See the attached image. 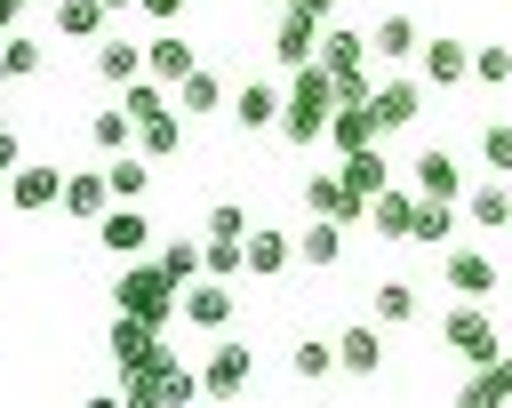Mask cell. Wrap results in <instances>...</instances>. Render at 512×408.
I'll list each match as a JSON object with an SVG mask.
<instances>
[{"label":"cell","mask_w":512,"mask_h":408,"mask_svg":"<svg viewBox=\"0 0 512 408\" xmlns=\"http://www.w3.org/2000/svg\"><path fill=\"white\" fill-rule=\"evenodd\" d=\"M368 200L344 184V176H304V216H336V224H352Z\"/></svg>","instance_id":"d6986e66"},{"label":"cell","mask_w":512,"mask_h":408,"mask_svg":"<svg viewBox=\"0 0 512 408\" xmlns=\"http://www.w3.org/2000/svg\"><path fill=\"white\" fill-rule=\"evenodd\" d=\"M416 208H424V192H416V184H384V192L368 200V216H376V232H384V240H408V232H416Z\"/></svg>","instance_id":"2e32d148"},{"label":"cell","mask_w":512,"mask_h":408,"mask_svg":"<svg viewBox=\"0 0 512 408\" xmlns=\"http://www.w3.org/2000/svg\"><path fill=\"white\" fill-rule=\"evenodd\" d=\"M200 256H208V280H240L248 272V240H200Z\"/></svg>","instance_id":"8d00e7d4"},{"label":"cell","mask_w":512,"mask_h":408,"mask_svg":"<svg viewBox=\"0 0 512 408\" xmlns=\"http://www.w3.org/2000/svg\"><path fill=\"white\" fill-rule=\"evenodd\" d=\"M0 168H8V176L24 168V144H16V128H0Z\"/></svg>","instance_id":"b9f144b4"},{"label":"cell","mask_w":512,"mask_h":408,"mask_svg":"<svg viewBox=\"0 0 512 408\" xmlns=\"http://www.w3.org/2000/svg\"><path fill=\"white\" fill-rule=\"evenodd\" d=\"M360 200H376L384 184H392V160H384V144H360V152H344V168H336Z\"/></svg>","instance_id":"d4e9b609"},{"label":"cell","mask_w":512,"mask_h":408,"mask_svg":"<svg viewBox=\"0 0 512 408\" xmlns=\"http://www.w3.org/2000/svg\"><path fill=\"white\" fill-rule=\"evenodd\" d=\"M88 408H128V400H120V392H96V400H88Z\"/></svg>","instance_id":"bcb514c9"},{"label":"cell","mask_w":512,"mask_h":408,"mask_svg":"<svg viewBox=\"0 0 512 408\" xmlns=\"http://www.w3.org/2000/svg\"><path fill=\"white\" fill-rule=\"evenodd\" d=\"M144 72H152V80H168V88H176V80H184V72H200V56H192V48H184V32H152V40H144Z\"/></svg>","instance_id":"603a6c76"},{"label":"cell","mask_w":512,"mask_h":408,"mask_svg":"<svg viewBox=\"0 0 512 408\" xmlns=\"http://www.w3.org/2000/svg\"><path fill=\"white\" fill-rule=\"evenodd\" d=\"M0 40H8V32H0ZM0 80H8V72H0Z\"/></svg>","instance_id":"f907efd6"},{"label":"cell","mask_w":512,"mask_h":408,"mask_svg":"<svg viewBox=\"0 0 512 408\" xmlns=\"http://www.w3.org/2000/svg\"><path fill=\"white\" fill-rule=\"evenodd\" d=\"M368 112H376V128H384V136H392V128H408V120L424 112V80H376Z\"/></svg>","instance_id":"5bb4252c"},{"label":"cell","mask_w":512,"mask_h":408,"mask_svg":"<svg viewBox=\"0 0 512 408\" xmlns=\"http://www.w3.org/2000/svg\"><path fill=\"white\" fill-rule=\"evenodd\" d=\"M136 8H152V16H160V24H176V16H184V8H192V0H136Z\"/></svg>","instance_id":"7bdbcfd3"},{"label":"cell","mask_w":512,"mask_h":408,"mask_svg":"<svg viewBox=\"0 0 512 408\" xmlns=\"http://www.w3.org/2000/svg\"><path fill=\"white\" fill-rule=\"evenodd\" d=\"M184 320L208 328V336H224V328H232V280H208V272H200V280L184 288Z\"/></svg>","instance_id":"7c38bea8"},{"label":"cell","mask_w":512,"mask_h":408,"mask_svg":"<svg viewBox=\"0 0 512 408\" xmlns=\"http://www.w3.org/2000/svg\"><path fill=\"white\" fill-rule=\"evenodd\" d=\"M408 184H416L424 200H464V192H472V184H464V160L440 152V144H424V152L408 160Z\"/></svg>","instance_id":"9c48e42d"},{"label":"cell","mask_w":512,"mask_h":408,"mask_svg":"<svg viewBox=\"0 0 512 408\" xmlns=\"http://www.w3.org/2000/svg\"><path fill=\"white\" fill-rule=\"evenodd\" d=\"M320 16L312 8H280V24H272V64L280 72H304V64H320Z\"/></svg>","instance_id":"5b68a950"},{"label":"cell","mask_w":512,"mask_h":408,"mask_svg":"<svg viewBox=\"0 0 512 408\" xmlns=\"http://www.w3.org/2000/svg\"><path fill=\"white\" fill-rule=\"evenodd\" d=\"M336 256H344V224H336V216H312V224L296 232V264H312V272H328Z\"/></svg>","instance_id":"484cf974"},{"label":"cell","mask_w":512,"mask_h":408,"mask_svg":"<svg viewBox=\"0 0 512 408\" xmlns=\"http://www.w3.org/2000/svg\"><path fill=\"white\" fill-rule=\"evenodd\" d=\"M104 208H112L104 168H72V176H64V216H72V224H104Z\"/></svg>","instance_id":"9a60e30c"},{"label":"cell","mask_w":512,"mask_h":408,"mask_svg":"<svg viewBox=\"0 0 512 408\" xmlns=\"http://www.w3.org/2000/svg\"><path fill=\"white\" fill-rule=\"evenodd\" d=\"M0 192H8V168H0Z\"/></svg>","instance_id":"681fc988"},{"label":"cell","mask_w":512,"mask_h":408,"mask_svg":"<svg viewBox=\"0 0 512 408\" xmlns=\"http://www.w3.org/2000/svg\"><path fill=\"white\" fill-rule=\"evenodd\" d=\"M120 400L128 408H176L168 400V376H120Z\"/></svg>","instance_id":"ab89813d"},{"label":"cell","mask_w":512,"mask_h":408,"mask_svg":"<svg viewBox=\"0 0 512 408\" xmlns=\"http://www.w3.org/2000/svg\"><path fill=\"white\" fill-rule=\"evenodd\" d=\"M376 368H384V320L336 328V376H376Z\"/></svg>","instance_id":"30bf717a"},{"label":"cell","mask_w":512,"mask_h":408,"mask_svg":"<svg viewBox=\"0 0 512 408\" xmlns=\"http://www.w3.org/2000/svg\"><path fill=\"white\" fill-rule=\"evenodd\" d=\"M160 272H168L176 288H192V280L208 272V256H200V240H168V248H160Z\"/></svg>","instance_id":"d590c367"},{"label":"cell","mask_w":512,"mask_h":408,"mask_svg":"<svg viewBox=\"0 0 512 408\" xmlns=\"http://www.w3.org/2000/svg\"><path fill=\"white\" fill-rule=\"evenodd\" d=\"M280 104H288V88H272V80H248V88L232 96V128H248V136L280 128Z\"/></svg>","instance_id":"4fadbf2b"},{"label":"cell","mask_w":512,"mask_h":408,"mask_svg":"<svg viewBox=\"0 0 512 408\" xmlns=\"http://www.w3.org/2000/svg\"><path fill=\"white\" fill-rule=\"evenodd\" d=\"M504 400H512V352H496L488 368H472L456 384V408H504Z\"/></svg>","instance_id":"e0dca14e"},{"label":"cell","mask_w":512,"mask_h":408,"mask_svg":"<svg viewBox=\"0 0 512 408\" xmlns=\"http://www.w3.org/2000/svg\"><path fill=\"white\" fill-rule=\"evenodd\" d=\"M248 376H256V344H248V336H216V352L200 360L208 400H240V392H248Z\"/></svg>","instance_id":"277c9868"},{"label":"cell","mask_w":512,"mask_h":408,"mask_svg":"<svg viewBox=\"0 0 512 408\" xmlns=\"http://www.w3.org/2000/svg\"><path fill=\"white\" fill-rule=\"evenodd\" d=\"M440 280H448L456 296H496V288H504V264H496L488 248H440Z\"/></svg>","instance_id":"ba28073f"},{"label":"cell","mask_w":512,"mask_h":408,"mask_svg":"<svg viewBox=\"0 0 512 408\" xmlns=\"http://www.w3.org/2000/svg\"><path fill=\"white\" fill-rule=\"evenodd\" d=\"M416 72H424V88H464V80H472V48L440 32V40L416 48Z\"/></svg>","instance_id":"8fae6325"},{"label":"cell","mask_w":512,"mask_h":408,"mask_svg":"<svg viewBox=\"0 0 512 408\" xmlns=\"http://www.w3.org/2000/svg\"><path fill=\"white\" fill-rule=\"evenodd\" d=\"M112 304H120V312H136V320H152V328H168V320L184 312V288L160 272V256H152V264H136V256H128V264H120V280H112Z\"/></svg>","instance_id":"7a4b0ae2"},{"label":"cell","mask_w":512,"mask_h":408,"mask_svg":"<svg viewBox=\"0 0 512 408\" xmlns=\"http://www.w3.org/2000/svg\"><path fill=\"white\" fill-rule=\"evenodd\" d=\"M288 264H296V232L256 224V232H248V280H280Z\"/></svg>","instance_id":"ffe728a7"},{"label":"cell","mask_w":512,"mask_h":408,"mask_svg":"<svg viewBox=\"0 0 512 408\" xmlns=\"http://www.w3.org/2000/svg\"><path fill=\"white\" fill-rule=\"evenodd\" d=\"M56 32L80 40V48H96V40L112 32V8H104V0H56Z\"/></svg>","instance_id":"cb8c5ba5"},{"label":"cell","mask_w":512,"mask_h":408,"mask_svg":"<svg viewBox=\"0 0 512 408\" xmlns=\"http://www.w3.org/2000/svg\"><path fill=\"white\" fill-rule=\"evenodd\" d=\"M88 64H96V80H104V88H128V80H144V48H136V40H120V32H104Z\"/></svg>","instance_id":"ac0fdd59"},{"label":"cell","mask_w":512,"mask_h":408,"mask_svg":"<svg viewBox=\"0 0 512 408\" xmlns=\"http://www.w3.org/2000/svg\"><path fill=\"white\" fill-rule=\"evenodd\" d=\"M368 320H384V328H408V320H416V288H408V280H376V296H368Z\"/></svg>","instance_id":"f546056e"},{"label":"cell","mask_w":512,"mask_h":408,"mask_svg":"<svg viewBox=\"0 0 512 408\" xmlns=\"http://www.w3.org/2000/svg\"><path fill=\"white\" fill-rule=\"evenodd\" d=\"M216 104H224V80H216V72H184V80H176V112H184V120H192V112H216Z\"/></svg>","instance_id":"836d02e7"},{"label":"cell","mask_w":512,"mask_h":408,"mask_svg":"<svg viewBox=\"0 0 512 408\" xmlns=\"http://www.w3.org/2000/svg\"><path fill=\"white\" fill-rule=\"evenodd\" d=\"M288 368H296L304 384L336 376V336H296V344H288Z\"/></svg>","instance_id":"4dcf8cb0"},{"label":"cell","mask_w":512,"mask_h":408,"mask_svg":"<svg viewBox=\"0 0 512 408\" xmlns=\"http://www.w3.org/2000/svg\"><path fill=\"white\" fill-rule=\"evenodd\" d=\"M416 48H424L416 16H400V8H392V16H376V32H368V56H376V64H400V56H416Z\"/></svg>","instance_id":"7402d4cb"},{"label":"cell","mask_w":512,"mask_h":408,"mask_svg":"<svg viewBox=\"0 0 512 408\" xmlns=\"http://www.w3.org/2000/svg\"><path fill=\"white\" fill-rule=\"evenodd\" d=\"M464 224H472V232H504V224H512V184H504V176L472 184V192H464Z\"/></svg>","instance_id":"44dd1931"},{"label":"cell","mask_w":512,"mask_h":408,"mask_svg":"<svg viewBox=\"0 0 512 408\" xmlns=\"http://www.w3.org/2000/svg\"><path fill=\"white\" fill-rule=\"evenodd\" d=\"M480 168L488 176H512V120H488L480 128Z\"/></svg>","instance_id":"74e56055"},{"label":"cell","mask_w":512,"mask_h":408,"mask_svg":"<svg viewBox=\"0 0 512 408\" xmlns=\"http://www.w3.org/2000/svg\"><path fill=\"white\" fill-rule=\"evenodd\" d=\"M248 232H256V224H248L240 200H216V208H208V240H248Z\"/></svg>","instance_id":"f35d334b"},{"label":"cell","mask_w":512,"mask_h":408,"mask_svg":"<svg viewBox=\"0 0 512 408\" xmlns=\"http://www.w3.org/2000/svg\"><path fill=\"white\" fill-rule=\"evenodd\" d=\"M96 240H104V256H112V264L144 256V248H152V216H144V200H112V208H104V224H96Z\"/></svg>","instance_id":"52a82bcc"},{"label":"cell","mask_w":512,"mask_h":408,"mask_svg":"<svg viewBox=\"0 0 512 408\" xmlns=\"http://www.w3.org/2000/svg\"><path fill=\"white\" fill-rule=\"evenodd\" d=\"M88 144H96V152H136V120L112 104V112H96V120H88Z\"/></svg>","instance_id":"e575fe53"},{"label":"cell","mask_w":512,"mask_h":408,"mask_svg":"<svg viewBox=\"0 0 512 408\" xmlns=\"http://www.w3.org/2000/svg\"><path fill=\"white\" fill-rule=\"evenodd\" d=\"M104 184H112V200H144L152 192V160L144 152H112L104 160Z\"/></svg>","instance_id":"83f0119b"},{"label":"cell","mask_w":512,"mask_h":408,"mask_svg":"<svg viewBox=\"0 0 512 408\" xmlns=\"http://www.w3.org/2000/svg\"><path fill=\"white\" fill-rule=\"evenodd\" d=\"M0 128H8V80H0Z\"/></svg>","instance_id":"c3c4849f"},{"label":"cell","mask_w":512,"mask_h":408,"mask_svg":"<svg viewBox=\"0 0 512 408\" xmlns=\"http://www.w3.org/2000/svg\"><path fill=\"white\" fill-rule=\"evenodd\" d=\"M440 344L464 360V368H488L504 344H496V320H488V304L472 296V304H456V312H440Z\"/></svg>","instance_id":"3957f363"},{"label":"cell","mask_w":512,"mask_h":408,"mask_svg":"<svg viewBox=\"0 0 512 408\" xmlns=\"http://www.w3.org/2000/svg\"><path fill=\"white\" fill-rule=\"evenodd\" d=\"M64 176H72V168H56V160H24V168L8 176V208H16V216L64 208Z\"/></svg>","instance_id":"8992f818"},{"label":"cell","mask_w":512,"mask_h":408,"mask_svg":"<svg viewBox=\"0 0 512 408\" xmlns=\"http://www.w3.org/2000/svg\"><path fill=\"white\" fill-rule=\"evenodd\" d=\"M408 240H416V248H448V240H456V200H424Z\"/></svg>","instance_id":"1f68e13d"},{"label":"cell","mask_w":512,"mask_h":408,"mask_svg":"<svg viewBox=\"0 0 512 408\" xmlns=\"http://www.w3.org/2000/svg\"><path fill=\"white\" fill-rule=\"evenodd\" d=\"M136 152H144V160H168V152H184V112L136 120Z\"/></svg>","instance_id":"f1b7e54d"},{"label":"cell","mask_w":512,"mask_h":408,"mask_svg":"<svg viewBox=\"0 0 512 408\" xmlns=\"http://www.w3.org/2000/svg\"><path fill=\"white\" fill-rule=\"evenodd\" d=\"M40 64H48V48H40L32 32H8V40H0V72H8V80H32Z\"/></svg>","instance_id":"d6a6232c"},{"label":"cell","mask_w":512,"mask_h":408,"mask_svg":"<svg viewBox=\"0 0 512 408\" xmlns=\"http://www.w3.org/2000/svg\"><path fill=\"white\" fill-rule=\"evenodd\" d=\"M472 80L480 88H504L512 80V48H472Z\"/></svg>","instance_id":"60d3db41"},{"label":"cell","mask_w":512,"mask_h":408,"mask_svg":"<svg viewBox=\"0 0 512 408\" xmlns=\"http://www.w3.org/2000/svg\"><path fill=\"white\" fill-rule=\"evenodd\" d=\"M104 8H112V16H128V8H136V0H104Z\"/></svg>","instance_id":"7dc6e473"},{"label":"cell","mask_w":512,"mask_h":408,"mask_svg":"<svg viewBox=\"0 0 512 408\" xmlns=\"http://www.w3.org/2000/svg\"><path fill=\"white\" fill-rule=\"evenodd\" d=\"M336 80L320 72V64H304L296 80H288V104H280V144H296V152H312L320 136H328V120H336Z\"/></svg>","instance_id":"6da1fadb"},{"label":"cell","mask_w":512,"mask_h":408,"mask_svg":"<svg viewBox=\"0 0 512 408\" xmlns=\"http://www.w3.org/2000/svg\"><path fill=\"white\" fill-rule=\"evenodd\" d=\"M16 16H24V0H0V32H16Z\"/></svg>","instance_id":"f6af8a7d"},{"label":"cell","mask_w":512,"mask_h":408,"mask_svg":"<svg viewBox=\"0 0 512 408\" xmlns=\"http://www.w3.org/2000/svg\"><path fill=\"white\" fill-rule=\"evenodd\" d=\"M328 144H336V152H360V144H384V128H376V112H368V104H336Z\"/></svg>","instance_id":"4316f807"},{"label":"cell","mask_w":512,"mask_h":408,"mask_svg":"<svg viewBox=\"0 0 512 408\" xmlns=\"http://www.w3.org/2000/svg\"><path fill=\"white\" fill-rule=\"evenodd\" d=\"M280 8H312V16H320V24H328V16H336V0H280Z\"/></svg>","instance_id":"ee69618b"}]
</instances>
